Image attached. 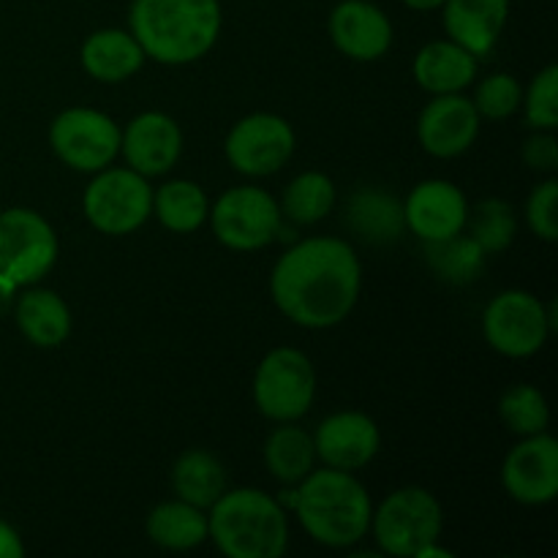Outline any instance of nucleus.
<instances>
[{
  "label": "nucleus",
  "instance_id": "obj_1",
  "mask_svg": "<svg viewBox=\"0 0 558 558\" xmlns=\"http://www.w3.org/2000/svg\"><path fill=\"white\" fill-rule=\"evenodd\" d=\"M363 267L341 238H311L292 245L276 262L270 294L289 322L308 330L336 327L360 298Z\"/></svg>",
  "mask_w": 558,
  "mask_h": 558
},
{
  "label": "nucleus",
  "instance_id": "obj_2",
  "mask_svg": "<svg viewBox=\"0 0 558 558\" xmlns=\"http://www.w3.org/2000/svg\"><path fill=\"white\" fill-rule=\"evenodd\" d=\"M131 36L145 58L163 65H185L205 58L221 33L218 0H134Z\"/></svg>",
  "mask_w": 558,
  "mask_h": 558
},
{
  "label": "nucleus",
  "instance_id": "obj_3",
  "mask_svg": "<svg viewBox=\"0 0 558 558\" xmlns=\"http://www.w3.org/2000/svg\"><path fill=\"white\" fill-rule=\"evenodd\" d=\"M300 523L314 543L352 548L371 529V496L365 485L343 469H319L298 485Z\"/></svg>",
  "mask_w": 558,
  "mask_h": 558
},
{
  "label": "nucleus",
  "instance_id": "obj_4",
  "mask_svg": "<svg viewBox=\"0 0 558 558\" xmlns=\"http://www.w3.org/2000/svg\"><path fill=\"white\" fill-rule=\"evenodd\" d=\"M210 537L229 558H281L289 545L287 510L256 488L223 490L210 507Z\"/></svg>",
  "mask_w": 558,
  "mask_h": 558
},
{
  "label": "nucleus",
  "instance_id": "obj_5",
  "mask_svg": "<svg viewBox=\"0 0 558 558\" xmlns=\"http://www.w3.org/2000/svg\"><path fill=\"white\" fill-rule=\"evenodd\" d=\"M58 238L47 218L27 207L0 213V283L5 289L33 287L52 270Z\"/></svg>",
  "mask_w": 558,
  "mask_h": 558
},
{
  "label": "nucleus",
  "instance_id": "obj_6",
  "mask_svg": "<svg viewBox=\"0 0 558 558\" xmlns=\"http://www.w3.org/2000/svg\"><path fill=\"white\" fill-rule=\"evenodd\" d=\"M441 505L425 488L392 490L379 510L371 512L376 545L381 554L414 558L441 534Z\"/></svg>",
  "mask_w": 558,
  "mask_h": 558
},
{
  "label": "nucleus",
  "instance_id": "obj_7",
  "mask_svg": "<svg viewBox=\"0 0 558 558\" xmlns=\"http://www.w3.org/2000/svg\"><path fill=\"white\" fill-rule=\"evenodd\" d=\"M316 398L314 363L300 349H272L254 376V401L272 423H294Z\"/></svg>",
  "mask_w": 558,
  "mask_h": 558
},
{
  "label": "nucleus",
  "instance_id": "obj_8",
  "mask_svg": "<svg viewBox=\"0 0 558 558\" xmlns=\"http://www.w3.org/2000/svg\"><path fill=\"white\" fill-rule=\"evenodd\" d=\"M85 216L104 234H131L150 218L153 189L134 169H101L85 189Z\"/></svg>",
  "mask_w": 558,
  "mask_h": 558
},
{
  "label": "nucleus",
  "instance_id": "obj_9",
  "mask_svg": "<svg viewBox=\"0 0 558 558\" xmlns=\"http://www.w3.org/2000/svg\"><path fill=\"white\" fill-rule=\"evenodd\" d=\"M118 129L109 114L98 109L74 107L60 112L49 125V145L65 167L76 172H101L120 153Z\"/></svg>",
  "mask_w": 558,
  "mask_h": 558
},
{
  "label": "nucleus",
  "instance_id": "obj_10",
  "mask_svg": "<svg viewBox=\"0 0 558 558\" xmlns=\"http://www.w3.org/2000/svg\"><path fill=\"white\" fill-rule=\"evenodd\" d=\"M550 330L554 325L545 305L523 289L501 292L483 314L485 341L505 357H532L545 347Z\"/></svg>",
  "mask_w": 558,
  "mask_h": 558
},
{
  "label": "nucleus",
  "instance_id": "obj_11",
  "mask_svg": "<svg viewBox=\"0 0 558 558\" xmlns=\"http://www.w3.org/2000/svg\"><path fill=\"white\" fill-rule=\"evenodd\" d=\"M213 232L232 251H259L281 229V207L265 189L238 185L221 194L210 210Z\"/></svg>",
  "mask_w": 558,
  "mask_h": 558
},
{
  "label": "nucleus",
  "instance_id": "obj_12",
  "mask_svg": "<svg viewBox=\"0 0 558 558\" xmlns=\"http://www.w3.org/2000/svg\"><path fill=\"white\" fill-rule=\"evenodd\" d=\"M229 163L248 178L276 174L294 153V131L283 118L270 112H254L238 120L227 136Z\"/></svg>",
  "mask_w": 558,
  "mask_h": 558
},
{
  "label": "nucleus",
  "instance_id": "obj_13",
  "mask_svg": "<svg viewBox=\"0 0 558 558\" xmlns=\"http://www.w3.org/2000/svg\"><path fill=\"white\" fill-rule=\"evenodd\" d=\"M501 483L515 501L529 507L550 505L558 496V441L554 436H523L521 445L507 456Z\"/></svg>",
  "mask_w": 558,
  "mask_h": 558
},
{
  "label": "nucleus",
  "instance_id": "obj_14",
  "mask_svg": "<svg viewBox=\"0 0 558 558\" xmlns=\"http://www.w3.org/2000/svg\"><path fill=\"white\" fill-rule=\"evenodd\" d=\"M480 134V114L472 98L461 93L434 96L417 120V140L434 158H456L474 145Z\"/></svg>",
  "mask_w": 558,
  "mask_h": 558
},
{
  "label": "nucleus",
  "instance_id": "obj_15",
  "mask_svg": "<svg viewBox=\"0 0 558 558\" xmlns=\"http://www.w3.org/2000/svg\"><path fill=\"white\" fill-rule=\"evenodd\" d=\"M409 232L417 234L423 243H436L466 229L469 205L458 185L447 180H425L414 185L403 205Z\"/></svg>",
  "mask_w": 558,
  "mask_h": 558
},
{
  "label": "nucleus",
  "instance_id": "obj_16",
  "mask_svg": "<svg viewBox=\"0 0 558 558\" xmlns=\"http://www.w3.org/2000/svg\"><path fill=\"white\" fill-rule=\"evenodd\" d=\"M183 150L180 125L163 112H142L120 136V153L134 172L145 178L167 174Z\"/></svg>",
  "mask_w": 558,
  "mask_h": 558
},
{
  "label": "nucleus",
  "instance_id": "obj_17",
  "mask_svg": "<svg viewBox=\"0 0 558 558\" xmlns=\"http://www.w3.org/2000/svg\"><path fill=\"white\" fill-rule=\"evenodd\" d=\"M379 428L363 412L330 414L314 434L316 458L325 461V466L343 469V472L368 466L379 452Z\"/></svg>",
  "mask_w": 558,
  "mask_h": 558
},
{
  "label": "nucleus",
  "instance_id": "obj_18",
  "mask_svg": "<svg viewBox=\"0 0 558 558\" xmlns=\"http://www.w3.org/2000/svg\"><path fill=\"white\" fill-rule=\"evenodd\" d=\"M330 38L347 58L371 63L392 44V22L371 0H341L330 14Z\"/></svg>",
  "mask_w": 558,
  "mask_h": 558
},
{
  "label": "nucleus",
  "instance_id": "obj_19",
  "mask_svg": "<svg viewBox=\"0 0 558 558\" xmlns=\"http://www.w3.org/2000/svg\"><path fill=\"white\" fill-rule=\"evenodd\" d=\"M445 31L450 41L483 58L499 41L510 14V0H445Z\"/></svg>",
  "mask_w": 558,
  "mask_h": 558
},
{
  "label": "nucleus",
  "instance_id": "obj_20",
  "mask_svg": "<svg viewBox=\"0 0 558 558\" xmlns=\"http://www.w3.org/2000/svg\"><path fill=\"white\" fill-rule=\"evenodd\" d=\"M82 69L98 82H123L134 76L145 63V52H142L140 41L131 36V31H120V27H104V31L90 33L82 44Z\"/></svg>",
  "mask_w": 558,
  "mask_h": 558
},
{
  "label": "nucleus",
  "instance_id": "obj_21",
  "mask_svg": "<svg viewBox=\"0 0 558 558\" xmlns=\"http://www.w3.org/2000/svg\"><path fill=\"white\" fill-rule=\"evenodd\" d=\"M477 76V58L456 41H430L414 58V80L434 96L461 93Z\"/></svg>",
  "mask_w": 558,
  "mask_h": 558
},
{
  "label": "nucleus",
  "instance_id": "obj_22",
  "mask_svg": "<svg viewBox=\"0 0 558 558\" xmlns=\"http://www.w3.org/2000/svg\"><path fill=\"white\" fill-rule=\"evenodd\" d=\"M16 327L38 349H54L69 338L71 314L63 298L49 289H27L16 300Z\"/></svg>",
  "mask_w": 558,
  "mask_h": 558
},
{
  "label": "nucleus",
  "instance_id": "obj_23",
  "mask_svg": "<svg viewBox=\"0 0 558 558\" xmlns=\"http://www.w3.org/2000/svg\"><path fill=\"white\" fill-rule=\"evenodd\" d=\"M347 221L357 238L368 243H392L407 229L403 205L381 189H363L349 199Z\"/></svg>",
  "mask_w": 558,
  "mask_h": 558
},
{
  "label": "nucleus",
  "instance_id": "obj_24",
  "mask_svg": "<svg viewBox=\"0 0 558 558\" xmlns=\"http://www.w3.org/2000/svg\"><path fill=\"white\" fill-rule=\"evenodd\" d=\"M147 537L163 550H194L210 537L205 510L189 501H163L147 515Z\"/></svg>",
  "mask_w": 558,
  "mask_h": 558
},
{
  "label": "nucleus",
  "instance_id": "obj_25",
  "mask_svg": "<svg viewBox=\"0 0 558 558\" xmlns=\"http://www.w3.org/2000/svg\"><path fill=\"white\" fill-rule=\"evenodd\" d=\"M172 488L178 499L210 510L227 490V469L207 450H189L174 463Z\"/></svg>",
  "mask_w": 558,
  "mask_h": 558
},
{
  "label": "nucleus",
  "instance_id": "obj_26",
  "mask_svg": "<svg viewBox=\"0 0 558 558\" xmlns=\"http://www.w3.org/2000/svg\"><path fill=\"white\" fill-rule=\"evenodd\" d=\"M265 463L267 472L281 485H300L316 466L314 436L298 425L283 423L267 436Z\"/></svg>",
  "mask_w": 558,
  "mask_h": 558
},
{
  "label": "nucleus",
  "instance_id": "obj_27",
  "mask_svg": "<svg viewBox=\"0 0 558 558\" xmlns=\"http://www.w3.org/2000/svg\"><path fill=\"white\" fill-rule=\"evenodd\" d=\"M153 213L174 234H191L210 216V202L202 185L191 180H169L153 194Z\"/></svg>",
  "mask_w": 558,
  "mask_h": 558
},
{
  "label": "nucleus",
  "instance_id": "obj_28",
  "mask_svg": "<svg viewBox=\"0 0 558 558\" xmlns=\"http://www.w3.org/2000/svg\"><path fill=\"white\" fill-rule=\"evenodd\" d=\"M336 199V183L327 174L303 172L283 191L281 213L300 227H311V223H319L322 218L330 216Z\"/></svg>",
  "mask_w": 558,
  "mask_h": 558
},
{
  "label": "nucleus",
  "instance_id": "obj_29",
  "mask_svg": "<svg viewBox=\"0 0 558 558\" xmlns=\"http://www.w3.org/2000/svg\"><path fill=\"white\" fill-rule=\"evenodd\" d=\"M425 254H428V265L434 267L436 276L456 287L477 281L485 267V256H488L463 232L447 240H436V243H425Z\"/></svg>",
  "mask_w": 558,
  "mask_h": 558
},
{
  "label": "nucleus",
  "instance_id": "obj_30",
  "mask_svg": "<svg viewBox=\"0 0 558 558\" xmlns=\"http://www.w3.org/2000/svg\"><path fill=\"white\" fill-rule=\"evenodd\" d=\"M472 227L469 238L485 251V254H501L512 245L518 232V221L512 207L505 199H485L474 207L472 216L466 218Z\"/></svg>",
  "mask_w": 558,
  "mask_h": 558
},
{
  "label": "nucleus",
  "instance_id": "obj_31",
  "mask_svg": "<svg viewBox=\"0 0 558 558\" xmlns=\"http://www.w3.org/2000/svg\"><path fill=\"white\" fill-rule=\"evenodd\" d=\"M499 417L512 434L534 436L548 428V401L534 385H512L499 401Z\"/></svg>",
  "mask_w": 558,
  "mask_h": 558
},
{
  "label": "nucleus",
  "instance_id": "obj_32",
  "mask_svg": "<svg viewBox=\"0 0 558 558\" xmlns=\"http://www.w3.org/2000/svg\"><path fill=\"white\" fill-rule=\"evenodd\" d=\"M523 101V90L515 76L510 74H490L477 85L472 104L480 118L488 120H507L518 112Z\"/></svg>",
  "mask_w": 558,
  "mask_h": 558
},
{
  "label": "nucleus",
  "instance_id": "obj_33",
  "mask_svg": "<svg viewBox=\"0 0 558 558\" xmlns=\"http://www.w3.org/2000/svg\"><path fill=\"white\" fill-rule=\"evenodd\" d=\"M523 107H526L529 125L537 131H556L558 125V69L548 65L534 76L529 85L526 96H523Z\"/></svg>",
  "mask_w": 558,
  "mask_h": 558
},
{
  "label": "nucleus",
  "instance_id": "obj_34",
  "mask_svg": "<svg viewBox=\"0 0 558 558\" xmlns=\"http://www.w3.org/2000/svg\"><path fill=\"white\" fill-rule=\"evenodd\" d=\"M556 199H558V183L554 178L539 183L532 191L526 202V221L532 232L545 243H556L558 240V216H556Z\"/></svg>",
  "mask_w": 558,
  "mask_h": 558
},
{
  "label": "nucleus",
  "instance_id": "obj_35",
  "mask_svg": "<svg viewBox=\"0 0 558 558\" xmlns=\"http://www.w3.org/2000/svg\"><path fill=\"white\" fill-rule=\"evenodd\" d=\"M523 161L534 169V172H556L558 169V142L550 131L545 134L529 136L523 145Z\"/></svg>",
  "mask_w": 558,
  "mask_h": 558
},
{
  "label": "nucleus",
  "instance_id": "obj_36",
  "mask_svg": "<svg viewBox=\"0 0 558 558\" xmlns=\"http://www.w3.org/2000/svg\"><path fill=\"white\" fill-rule=\"evenodd\" d=\"M25 556V545L22 537L16 534L14 526H9L5 521H0V558H22Z\"/></svg>",
  "mask_w": 558,
  "mask_h": 558
},
{
  "label": "nucleus",
  "instance_id": "obj_37",
  "mask_svg": "<svg viewBox=\"0 0 558 558\" xmlns=\"http://www.w3.org/2000/svg\"><path fill=\"white\" fill-rule=\"evenodd\" d=\"M403 5H409V9H414V11H436V9H441V3H445V0H401Z\"/></svg>",
  "mask_w": 558,
  "mask_h": 558
}]
</instances>
